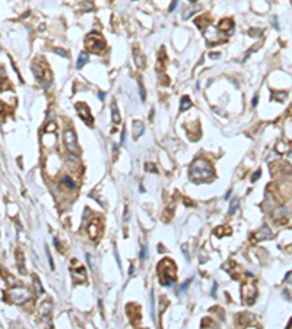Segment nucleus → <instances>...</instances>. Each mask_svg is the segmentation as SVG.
<instances>
[{"label":"nucleus","instance_id":"1","mask_svg":"<svg viewBox=\"0 0 292 329\" xmlns=\"http://www.w3.org/2000/svg\"><path fill=\"white\" fill-rule=\"evenodd\" d=\"M188 174H190V180L194 183H208V181H212L215 177L212 164L202 158L194 160L193 164L190 165Z\"/></svg>","mask_w":292,"mask_h":329},{"label":"nucleus","instance_id":"2","mask_svg":"<svg viewBox=\"0 0 292 329\" xmlns=\"http://www.w3.org/2000/svg\"><path fill=\"white\" fill-rule=\"evenodd\" d=\"M156 273H158L162 285H174V282H175V279H177L175 263L172 262L170 257H164L158 263V266H156Z\"/></svg>","mask_w":292,"mask_h":329},{"label":"nucleus","instance_id":"3","mask_svg":"<svg viewBox=\"0 0 292 329\" xmlns=\"http://www.w3.org/2000/svg\"><path fill=\"white\" fill-rule=\"evenodd\" d=\"M29 300H31V293L23 287H13L9 291V301L13 304H23Z\"/></svg>","mask_w":292,"mask_h":329},{"label":"nucleus","instance_id":"4","mask_svg":"<svg viewBox=\"0 0 292 329\" xmlns=\"http://www.w3.org/2000/svg\"><path fill=\"white\" fill-rule=\"evenodd\" d=\"M85 44L88 47L89 51L92 53H101V51L105 48V41L104 38L97 32H91L85 40Z\"/></svg>","mask_w":292,"mask_h":329},{"label":"nucleus","instance_id":"5","mask_svg":"<svg viewBox=\"0 0 292 329\" xmlns=\"http://www.w3.org/2000/svg\"><path fill=\"white\" fill-rule=\"evenodd\" d=\"M257 297V290L254 284L251 282H244L241 285V298H243V303L247 304V306H251Z\"/></svg>","mask_w":292,"mask_h":329},{"label":"nucleus","instance_id":"6","mask_svg":"<svg viewBox=\"0 0 292 329\" xmlns=\"http://www.w3.org/2000/svg\"><path fill=\"white\" fill-rule=\"evenodd\" d=\"M63 140H64V145H66L67 151L70 154H73V155H76L77 152H79V146H77V138H76V133L73 132V129L64 130Z\"/></svg>","mask_w":292,"mask_h":329},{"label":"nucleus","instance_id":"7","mask_svg":"<svg viewBox=\"0 0 292 329\" xmlns=\"http://www.w3.org/2000/svg\"><path fill=\"white\" fill-rule=\"evenodd\" d=\"M76 111H77V114H79V117L82 119L86 124H89V126H92V124H94V117H92V114H91V111H89L88 106H85V104H82V102H77V104H76Z\"/></svg>","mask_w":292,"mask_h":329},{"label":"nucleus","instance_id":"8","mask_svg":"<svg viewBox=\"0 0 292 329\" xmlns=\"http://www.w3.org/2000/svg\"><path fill=\"white\" fill-rule=\"evenodd\" d=\"M126 312L130 318L132 325H139V322H140V307L134 303H129L126 307Z\"/></svg>","mask_w":292,"mask_h":329},{"label":"nucleus","instance_id":"9","mask_svg":"<svg viewBox=\"0 0 292 329\" xmlns=\"http://www.w3.org/2000/svg\"><path fill=\"white\" fill-rule=\"evenodd\" d=\"M88 233H89V237L92 240H97L101 235V221L99 219H92L91 224L88 225Z\"/></svg>","mask_w":292,"mask_h":329},{"label":"nucleus","instance_id":"10","mask_svg":"<svg viewBox=\"0 0 292 329\" xmlns=\"http://www.w3.org/2000/svg\"><path fill=\"white\" fill-rule=\"evenodd\" d=\"M51 313H53V303H50V301L41 303V306H39V316L44 319V320H47L51 316Z\"/></svg>","mask_w":292,"mask_h":329},{"label":"nucleus","instance_id":"11","mask_svg":"<svg viewBox=\"0 0 292 329\" xmlns=\"http://www.w3.org/2000/svg\"><path fill=\"white\" fill-rule=\"evenodd\" d=\"M145 132V124L140 120H134L133 122V139H139Z\"/></svg>","mask_w":292,"mask_h":329},{"label":"nucleus","instance_id":"12","mask_svg":"<svg viewBox=\"0 0 292 329\" xmlns=\"http://www.w3.org/2000/svg\"><path fill=\"white\" fill-rule=\"evenodd\" d=\"M73 278L76 279V282H85L86 281V269L85 268H75L72 269Z\"/></svg>","mask_w":292,"mask_h":329},{"label":"nucleus","instance_id":"13","mask_svg":"<svg viewBox=\"0 0 292 329\" xmlns=\"http://www.w3.org/2000/svg\"><path fill=\"white\" fill-rule=\"evenodd\" d=\"M254 237H256V240H266V239H270L272 237V231H270V228L267 227V225H263L261 228L257 231V233H254Z\"/></svg>","mask_w":292,"mask_h":329},{"label":"nucleus","instance_id":"14","mask_svg":"<svg viewBox=\"0 0 292 329\" xmlns=\"http://www.w3.org/2000/svg\"><path fill=\"white\" fill-rule=\"evenodd\" d=\"M218 28L222 32H231L232 29H234V21L232 19H222L220 23L218 25Z\"/></svg>","mask_w":292,"mask_h":329},{"label":"nucleus","instance_id":"15","mask_svg":"<svg viewBox=\"0 0 292 329\" xmlns=\"http://www.w3.org/2000/svg\"><path fill=\"white\" fill-rule=\"evenodd\" d=\"M61 184L69 190L76 189V183H75V180H73L70 176H63V177H61Z\"/></svg>","mask_w":292,"mask_h":329},{"label":"nucleus","instance_id":"16","mask_svg":"<svg viewBox=\"0 0 292 329\" xmlns=\"http://www.w3.org/2000/svg\"><path fill=\"white\" fill-rule=\"evenodd\" d=\"M110 108H111V117H113V122L116 123H120V111H118V108H117V104H116V101H113L111 102V106H110Z\"/></svg>","mask_w":292,"mask_h":329},{"label":"nucleus","instance_id":"17","mask_svg":"<svg viewBox=\"0 0 292 329\" xmlns=\"http://www.w3.org/2000/svg\"><path fill=\"white\" fill-rule=\"evenodd\" d=\"M251 320H253V318H251V314H248V313L238 314V325H240V326H248V323H251Z\"/></svg>","mask_w":292,"mask_h":329},{"label":"nucleus","instance_id":"18","mask_svg":"<svg viewBox=\"0 0 292 329\" xmlns=\"http://www.w3.org/2000/svg\"><path fill=\"white\" fill-rule=\"evenodd\" d=\"M16 260H18V265H19L21 273H27V269H25V259H23V255L21 250L16 252Z\"/></svg>","mask_w":292,"mask_h":329},{"label":"nucleus","instance_id":"19","mask_svg":"<svg viewBox=\"0 0 292 329\" xmlns=\"http://www.w3.org/2000/svg\"><path fill=\"white\" fill-rule=\"evenodd\" d=\"M133 54H134V61H136V65H138L139 67H145V65H146V60H145V57L140 54V51H139V50H134V51H133Z\"/></svg>","mask_w":292,"mask_h":329},{"label":"nucleus","instance_id":"20","mask_svg":"<svg viewBox=\"0 0 292 329\" xmlns=\"http://www.w3.org/2000/svg\"><path fill=\"white\" fill-rule=\"evenodd\" d=\"M86 63H88V53L83 51V53L79 54V59H77V61H76V67L77 69H82Z\"/></svg>","mask_w":292,"mask_h":329},{"label":"nucleus","instance_id":"21","mask_svg":"<svg viewBox=\"0 0 292 329\" xmlns=\"http://www.w3.org/2000/svg\"><path fill=\"white\" fill-rule=\"evenodd\" d=\"M191 107V101H190V98H188L187 95H184L181 98V101H180V110L181 111H186V110H188Z\"/></svg>","mask_w":292,"mask_h":329},{"label":"nucleus","instance_id":"22","mask_svg":"<svg viewBox=\"0 0 292 329\" xmlns=\"http://www.w3.org/2000/svg\"><path fill=\"white\" fill-rule=\"evenodd\" d=\"M32 282H34V287H35V293H37L38 296L44 294V290H43V287H41V284H39L38 277H35V275H34V277H32Z\"/></svg>","mask_w":292,"mask_h":329},{"label":"nucleus","instance_id":"23","mask_svg":"<svg viewBox=\"0 0 292 329\" xmlns=\"http://www.w3.org/2000/svg\"><path fill=\"white\" fill-rule=\"evenodd\" d=\"M238 206H240V198H234V199H232L231 201V203H229V214H235V211H237L238 209Z\"/></svg>","mask_w":292,"mask_h":329},{"label":"nucleus","instance_id":"24","mask_svg":"<svg viewBox=\"0 0 292 329\" xmlns=\"http://www.w3.org/2000/svg\"><path fill=\"white\" fill-rule=\"evenodd\" d=\"M32 73L35 75V78L38 79V81H43V75H44V73H43V69H39L37 65L32 66Z\"/></svg>","mask_w":292,"mask_h":329},{"label":"nucleus","instance_id":"25","mask_svg":"<svg viewBox=\"0 0 292 329\" xmlns=\"http://www.w3.org/2000/svg\"><path fill=\"white\" fill-rule=\"evenodd\" d=\"M282 217H286V209H285V208H279V209H276L275 214H273V218H275V219H281Z\"/></svg>","mask_w":292,"mask_h":329},{"label":"nucleus","instance_id":"26","mask_svg":"<svg viewBox=\"0 0 292 329\" xmlns=\"http://www.w3.org/2000/svg\"><path fill=\"white\" fill-rule=\"evenodd\" d=\"M224 233L229 234V233H231V228H228V227H219V228L215 230V234H218V235H225Z\"/></svg>","mask_w":292,"mask_h":329},{"label":"nucleus","instance_id":"27","mask_svg":"<svg viewBox=\"0 0 292 329\" xmlns=\"http://www.w3.org/2000/svg\"><path fill=\"white\" fill-rule=\"evenodd\" d=\"M45 253H47V257H48V263H50V269L51 271H54V260H53V257H51V253H50V249L48 247H45Z\"/></svg>","mask_w":292,"mask_h":329},{"label":"nucleus","instance_id":"28","mask_svg":"<svg viewBox=\"0 0 292 329\" xmlns=\"http://www.w3.org/2000/svg\"><path fill=\"white\" fill-rule=\"evenodd\" d=\"M54 53H57V54H59V56H61L63 59H67V57H69L67 51L63 50V48H60V47H56V48H54Z\"/></svg>","mask_w":292,"mask_h":329},{"label":"nucleus","instance_id":"29","mask_svg":"<svg viewBox=\"0 0 292 329\" xmlns=\"http://www.w3.org/2000/svg\"><path fill=\"white\" fill-rule=\"evenodd\" d=\"M139 91H140V98H142V101H145L146 100V95H145V88H143L142 79H139Z\"/></svg>","mask_w":292,"mask_h":329},{"label":"nucleus","instance_id":"30","mask_svg":"<svg viewBox=\"0 0 292 329\" xmlns=\"http://www.w3.org/2000/svg\"><path fill=\"white\" fill-rule=\"evenodd\" d=\"M145 170H146V171H154V173H158V168L155 167L154 164H150V162L145 165Z\"/></svg>","mask_w":292,"mask_h":329},{"label":"nucleus","instance_id":"31","mask_svg":"<svg viewBox=\"0 0 292 329\" xmlns=\"http://www.w3.org/2000/svg\"><path fill=\"white\" fill-rule=\"evenodd\" d=\"M154 304H155V300H154V293H150V314H152V319H155V313H154Z\"/></svg>","mask_w":292,"mask_h":329},{"label":"nucleus","instance_id":"32","mask_svg":"<svg viewBox=\"0 0 292 329\" xmlns=\"http://www.w3.org/2000/svg\"><path fill=\"white\" fill-rule=\"evenodd\" d=\"M54 130H56V124L54 123H48L47 127H45V132H47V133H51V132H54Z\"/></svg>","mask_w":292,"mask_h":329},{"label":"nucleus","instance_id":"33","mask_svg":"<svg viewBox=\"0 0 292 329\" xmlns=\"http://www.w3.org/2000/svg\"><path fill=\"white\" fill-rule=\"evenodd\" d=\"M148 256V252H146V246H142V252H140V260H145Z\"/></svg>","mask_w":292,"mask_h":329},{"label":"nucleus","instance_id":"34","mask_svg":"<svg viewBox=\"0 0 292 329\" xmlns=\"http://www.w3.org/2000/svg\"><path fill=\"white\" fill-rule=\"evenodd\" d=\"M260 174H261V170H257V171H256V173L253 174V177H251V181H257V180L260 179Z\"/></svg>","mask_w":292,"mask_h":329},{"label":"nucleus","instance_id":"35","mask_svg":"<svg viewBox=\"0 0 292 329\" xmlns=\"http://www.w3.org/2000/svg\"><path fill=\"white\" fill-rule=\"evenodd\" d=\"M190 281H191V279H187V281L183 284L181 288H180V291H186V290H187V287H188V284H190Z\"/></svg>","mask_w":292,"mask_h":329},{"label":"nucleus","instance_id":"36","mask_svg":"<svg viewBox=\"0 0 292 329\" xmlns=\"http://www.w3.org/2000/svg\"><path fill=\"white\" fill-rule=\"evenodd\" d=\"M177 3H178V0H172V3H171V6H170V12H172L174 9H175Z\"/></svg>","mask_w":292,"mask_h":329},{"label":"nucleus","instance_id":"37","mask_svg":"<svg viewBox=\"0 0 292 329\" xmlns=\"http://www.w3.org/2000/svg\"><path fill=\"white\" fill-rule=\"evenodd\" d=\"M114 256H116V260H117V265L120 266V257H118V253H117V249L114 247Z\"/></svg>","mask_w":292,"mask_h":329},{"label":"nucleus","instance_id":"38","mask_svg":"<svg viewBox=\"0 0 292 329\" xmlns=\"http://www.w3.org/2000/svg\"><path fill=\"white\" fill-rule=\"evenodd\" d=\"M285 279H286L288 282H291V284H292V272L286 273V277H285Z\"/></svg>","mask_w":292,"mask_h":329},{"label":"nucleus","instance_id":"39","mask_svg":"<svg viewBox=\"0 0 292 329\" xmlns=\"http://www.w3.org/2000/svg\"><path fill=\"white\" fill-rule=\"evenodd\" d=\"M126 142V130L123 129V132H121V144H124Z\"/></svg>","mask_w":292,"mask_h":329},{"label":"nucleus","instance_id":"40","mask_svg":"<svg viewBox=\"0 0 292 329\" xmlns=\"http://www.w3.org/2000/svg\"><path fill=\"white\" fill-rule=\"evenodd\" d=\"M98 98H99V100H101V101H104V98H105V94H104V92H98Z\"/></svg>","mask_w":292,"mask_h":329},{"label":"nucleus","instance_id":"41","mask_svg":"<svg viewBox=\"0 0 292 329\" xmlns=\"http://www.w3.org/2000/svg\"><path fill=\"white\" fill-rule=\"evenodd\" d=\"M219 56H220L219 53H210V57H212V59H218Z\"/></svg>","mask_w":292,"mask_h":329},{"label":"nucleus","instance_id":"42","mask_svg":"<svg viewBox=\"0 0 292 329\" xmlns=\"http://www.w3.org/2000/svg\"><path fill=\"white\" fill-rule=\"evenodd\" d=\"M231 193H232V190H228V193H226V195H225V199H226V201L229 199V196H231Z\"/></svg>","mask_w":292,"mask_h":329},{"label":"nucleus","instance_id":"43","mask_svg":"<svg viewBox=\"0 0 292 329\" xmlns=\"http://www.w3.org/2000/svg\"><path fill=\"white\" fill-rule=\"evenodd\" d=\"M283 297L288 298V300H291V297H289V294H288V291H283Z\"/></svg>","mask_w":292,"mask_h":329},{"label":"nucleus","instance_id":"44","mask_svg":"<svg viewBox=\"0 0 292 329\" xmlns=\"http://www.w3.org/2000/svg\"><path fill=\"white\" fill-rule=\"evenodd\" d=\"M257 101H259V98H257V97H254V98H253V106L254 107L257 106Z\"/></svg>","mask_w":292,"mask_h":329},{"label":"nucleus","instance_id":"45","mask_svg":"<svg viewBox=\"0 0 292 329\" xmlns=\"http://www.w3.org/2000/svg\"><path fill=\"white\" fill-rule=\"evenodd\" d=\"M215 291H216V284H213V288H212V297H215Z\"/></svg>","mask_w":292,"mask_h":329},{"label":"nucleus","instance_id":"46","mask_svg":"<svg viewBox=\"0 0 292 329\" xmlns=\"http://www.w3.org/2000/svg\"><path fill=\"white\" fill-rule=\"evenodd\" d=\"M133 272H134V266H133V265H130V271H129V273H130V275H133Z\"/></svg>","mask_w":292,"mask_h":329},{"label":"nucleus","instance_id":"47","mask_svg":"<svg viewBox=\"0 0 292 329\" xmlns=\"http://www.w3.org/2000/svg\"><path fill=\"white\" fill-rule=\"evenodd\" d=\"M188 2H190V3H196L197 0H188Z\"/></svg>","mask_w":292,"mask_h":329}]
</instances>
